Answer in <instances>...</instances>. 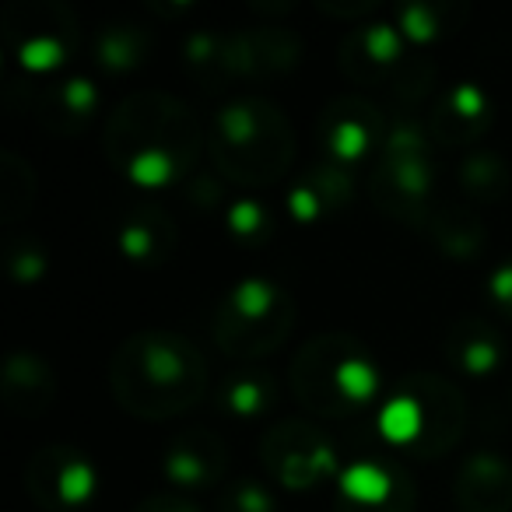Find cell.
Here are the masks:
<instances>
[{
	"label": "cell",
	"instance_id": "6da1fadb",
	"mask_svg": "<svg viewBox=\"0 0 512 512\" xmlns=\"http://www.w3.org/2000/svg\"><path fill=\"white\" fill-rule=\"evenodd\" d=\"M102 144L120 176L141 190H162L186 183L197 172L204 134L183 99L148 88L116 102L102 130Z\"/></svg>",
	"mask_w": 512,
	"mask_h": 512
},
{
	"label": "cell",
	"instance_id": "7a4b0ae2",
	"mask_svg": "<svg viewBox=\"0 0 512 512\" xmlns=\"http://www.w3.org/2000/svg\"><path fill=\"white\" fill-rule=\"evenodd\" d=\"M109 390L141 421L179 418L207 393V358L176 330H141L116 348Z\"/></svg>",
	"mask_w": 512,
	"mask_h": 512
},
{
	"label": "cell",
	"instance_id": "3957f363",
	"mask_svg": "<svg viewBox=\"0 0 512 512\" xmlns=\"http://www.w3.org/2000/svg\"><path fill=\"white\" fill-rule=\"evenodd\" d=\"M207 151L218 176H225L228 183L264 190L288 176L299 137L285 109L260 95H246L225 102L214 113Z\"/></svg>",
	"mask_w": 512,
	"mask_h": 512
},
{
	"label": "cell",
	"instance_id": "277c9868",
	"mask_svg": "<svg viewBox=\"0 0 512 512\" xmlns=\"http://www.w3.org/2000/svg\"><path fill=\"white\" fill-rule=\"evenodd\" d=\"M292 393L316 418H355L383 390L372 351L351 334H316L299 348L288 372Z\"/></svg>",
	"mask_w": 512,
	"mask_h": 512
},
{
	"label": "cell",
	"instance_id": "5b68a950",
	"mask_svg": "<svg viewBox=\"0 0 512 512\" xmlns=\"http://www.w3.org/2000/svg\"><path fill=\"white\" fill-rule=\"evenodd\" d=\"M467 432V400L439 372H407L379 407V435L418 460H439Z\"/></svg>",
	"mask_w": 512,
	"mask_h": 512
},
{
	"label": "cell",
	"instance_id": "8992f818",
	"mask_svg": "<svg viewBox=\"0 0 512 512\" xmlns=\"http://www.w3.org/2000/svg\"><path fill=\"white\" fill-rule=\"evenodd\" d=\"M299 309L288 288L271 278H242L214 309V344L235 362H260L292 337Z\"/></svg>",
	"mask_w": 512,
	"mask_h": 512
},
{
	"label": "cell",
	"instance_id": "52a82bcc",
	"mask_svg": "<svg viewBox=\"0 0 512 512\" xmlns=\"http://www.w3.org/2000/svg\"><path fill=\"white\" fill-rule=\"evenodd\" d=\"M344 78L365 88H383L400 102V109H414L435 88V60L414 53L400 36L397 25L369 22L351 29L337 50Z\"/></svg>",
	"mask_w": 512,
	"mask_h": 512
},
{
	"label": "cell",
	"instance_id": "ba28073f",
	"mask_svg": "<svg viewBox=\"0 0 512 512\" xmlns=\"http://www.w3.org/2000/svg\"><path fill=\"white\" fill-rule=\"evenodd\" d=\"M0 36L29 78L64 67L81 46V25L64 0H15L0 15Z\"/></svg>",
	"mask_w": 512,
	"mask_h": 512
},
{
	"label": "cell",
	"instance_id": "9c48e42d",
	"mask_svg": "<svg viewBox=\"0 0 512 512\" xmlns=\"http://www.w3.org/2000/svg\"><path fill=\"white\" fill-rule=\"evenodd\" d=\"M260 460L267 474L288 491H309L330 477H341V456L334 442L316 425L299 418L267 428V435L260 439Z\"/></svg>",
	"mask_w": 512,
	"mask_h": 512
},
{
	"label": "cell",
	"instance_id": "30bf717a",
	"mask_svg": "<svg viewBox=\"0 0 512 512\" xmlns=\"http://www.w3.org/2000/svg\"><path fill=\"white\" fill-rule=\"evenodd\" d=\"M99 474L88 453L67 442H53L25 463V491L43 512H78L95 498Z\"/></svg>",
	"mask_w": 512,
	"mask_h": 512
},
{
	"label": "cell",
	"instance_id": "8fae6325",
	"mask_svg": "<svg viewBox=\"0 0 512 512\" xmlns=\"http://www.w3.org/2000/svg\"><path fill=\"white\" fill-rule=\"evenodd\" d=\"M418 488L404 463L390 456H362L337 477L334 512H414Z\"/></svg>",
	"mask_w": 512,
	"mask_h": 512
},
{
	"label": "cell",
	"instance_id": "7c38bea8",
	"mask_svg": "<svg viewBox=\"0 0 512 512\" xmlns=\"http://www.w3.org/2000/svg\"><path fill=\"white\" fill-rule=\"evenodd\" d=\"M386 120L379 113L376 102L362 99V95H337L323 106L320 120H316V141L327 162H337L344 169L355 172L365 158L383 144Z\"/></svg>",
	"mask_w": 512,
	"mask_h": 512
},
{
	"label": "cell",
	"instance_id": "4fadbf2b",
	"mask_svg": "<svg viewBox=\"0 0 512 512\" xmlns=\"http://www.w3.org/2000/svg\"><path fill=\"white\" fill-rule=\"evenodd\" d=\"M435 197L432 158H376L369 169V200L379 214L404 225H428Z\"/></svg>",
	"mask_w": 512,
	"mask_h": 512
},
{
	"label": "cell",
	"instance_id": "5bb4252c",
	"mask_svg": "<svg viewBox=\"0 0 512 512\" xmlns=\"http://www.w3.org/2000/svg\"><path fill=\"white\" fill-rule=\"evenodd\" d=\"M299 60H302V39L288 29L260 25V29L225 32V64H228V85L232 88L249 85V81L285 78Z\"/></svg>",
	"mask_w": 512,
	"mask_h": 512
},
{
	"label": "cell",
	"instance_id": "9a60e30c",
	"mask_svg": "<svg viewBox=\"0 0 512 512\" xmlns=\"http://www.w3.org/2000/svg\"><path fill=\"white\" fill-rule=\"evenodd\" d=\"M25 109L43 130L60 137H78L99 113V85L88 78H57V81H29Z\"/></svg>",
	"mask_w": 512,
	"mask_h": 512
},
{
	"label": "cell",
	"instance_id": "2e32d148",
	"mask_svg": "<svg viewBox=\"0 0 512 512\" xmlns=\"http://www.w3.org/2000/svg\"><path fill=\"white\" fill-rule=\"evenodd\" d=\"M495 123V102L474 81H460V85L446 88L435 99L432 113H428V130L432 141L442 148H467L477 144Z\"/></svg>",
	"mask_w": 512,
	"mask_h": 512
},
{
	"label": "cell",
	"instance_id": "e0dca14e",
	"mask_svg": "<svg viewBox=\"0 0 512 512\" xmlns=\"http://www.w3.org/2000/svg\"><path fill=\"white\" fill-rule=\"evenodd\" d=\"M162 474L176 488H211L228 474V446L211 428H183L165 442Z\"/></svg>",
	"mask_w": 512,
	"mask_h": 512
},
{
	"label": "cell",
	"instance_id": "ac0fdd59",
	"mask_svg": "<svg viewBox=\"0 0 512 512\" xmlns=\"http://www.w3.org/2000/svg\"><path fill=\"white\" fill-rule=\"evenodd\" d=\"M351 200H355V172L320 158V162L309 165L306 176L288 190L285 214H288V221L309 228V225H320L330 214L344 211Z\"/></svg>",
	"mask_w": 512,
	"mask_h": 512
},
{
	"label": "cell",
	"instance_id": "d6986e66",
	"mask_svg": "<svg viewBox=\"0 0 512 512\" xmlns=\"http://www.w3.org/2000/svg\"><path fill=\"white\" fill-rule=\"evenodd\" d=\"M456 512H512V460L495 449H477L453 477Z\"/></svg>",
	"mask_w": 512,
	"mask_h": 512
},
{
	"label": "cell",
	"instance_id": "ffe728a7",
	"mask_svg": "<svg viewBox=\"0 0 512 512\" xmlns=\"http://www.w3.org/2000/svg\"><path fill=\"white\" fill-rule=\"evenodd\" d=\"M57 400V372L36 351H11L0 365V404L15 418H43Z\"/></svg>",
	"mask_w": 512,
	"mask_h": 512
},
{
	"label": "cell",
	"instance_id": "44dd1931",
	"mask_svg": "<svg viewBox=\"0 0 512 512\" xmlns=\"http://www.w3.org/2000/svg\"><path fill=\"white\" fill-rule=\"evenodd\" d=\"M116 249L137 267H158L165 264L176 249V221L155 200H141L134 204L113 228Z\"/></svg>",
	"mask_w": 512,
	"mask_h": 512
},
{
	"label": "cell",
	"instance_id": "7402d4cb",
	"mask_svg": "<svg viewBox=\"0 0 512 512\" xmlns=\"http://www.w3.org/2000/svg\"><path fill=\"white\" fill-rule=\"evenodd\" d=\"M442 355L463 376H491L502 369L509 348H505V337L488 320L463 313L449 323L446 337H442Z\"/></svg>",
	"mask_w": 512,
	"mask_h": 512
},
{
	"label": "cell",
	"instance_id": "603a6c76",
	"mask_svg": "<svg viewBox=\"0 0 512 512\" xmlns=\"http://www.w3.org/2000/svg\"><path fill=\"white\" fill-rule=\"evenodd\" d=\"M274 407H278V379L256 365L232 369L214 390V411L239 421V425L267 418V414H274Z\"/></svg>",
	"mask_w": 512,
	"mask_h": 512
},
{
	"label": "cell",
	"instance_id": "cb8c5ba5",
	"mask_svg": "<svg viewBox=\"0 0 512 512\" xmlns=\"http://www.w3.org/2000/svg\"><path fill=\"white\" fill-rule=\"evenodd\" d=\"M432 246L442 256L456 260V264H474L488 249V228H484L481 214L467 204H442L432 211L425 225Z\"/></svg>",
	"mask_w": 512,
	"mask_h": 512
},
{
	"label": "cell",
	"instance_id": "d4e9b609",
	"mask_svg": "<svg viewBox=\"0 0 512 512\" xmlns=\"http://www.w3.org/2000/svg\"><path fill=\"white\" fill-rule=\"evenodd\" d=\"M470 8L460 0H407L393 8V25L411 46H432L460 32Z\"/></svg>",
	"mask_w": 512,
	"mask_h": 512
},
{
	"label": "cell",
	"instance_id": "484cf974",
	"mask_svg": "<svg viewBox=\"0 0 512 512\" xmlns=\"http://www.w3.org/2000/svg\"><path fill=\"white\" fill-rule=\"evenodd\" d=\"M151 53V32L134 22H106L92 36V60L102 74H134L137 67L148 64Z\"/></svg>",
	"mask_w": 512,
	"mask_h": 512
},
{
	"label": "cell",
	"instance_id": "4316f807",
	"mask_svg": "<svg viewBox=\"0 0 512 512\" xmlns=\"http://www.w3.org/2000/svg\"><path fill=\"white\" fill-rule=\"evenodd\" d=\"M183 67L204 92H228L225 32H193L183 43Z\"/></svg>",
	"mask_w": 512,
	"mask_h": 512
},
{
	"label": "cell",
	"instance_id": "83f0119b",
	"mask_svg": "<svg viewBox=\"0 0 512 512\" xmlns=\"http://www.w3.org/2000/svg\"><path fill=\"white\" fill-rule=\"evenodd\" d=\"M456 179H460L463 197H470L474 204H498L512 186L509 165L495 151H470L460 162Z\"/></svg>",
	"mask_w": 512,
	"mask_h": 512
},
{
	"label": "cell",
	"instance_id": "f1b7e54d",
	"mask_svg": "<svg viewBox=\"0 0 512 512\" xmlns=\"http://www.w3.org/2000/svg\"><path fill=\"white\" fill-rule=\"evenodd\" d=\"M36 204V172L15 151H0V221L15 225Z\"/></svg>",
	"mask_w": 512,
	"mask_h": 512
},
{
	"label": "cell",
	"instance_id": "f546056e",
	"mask_svg": "<svg viewBox=\"0 0 512 512\" xmlns=\"http://www.w3.org/2000/svg\"><path fill=\"white\" fill-rule=\"evenodd\" d=\"M432 130L414 116V109H400L393 120H386V134L376 158H432Z\"/></svg>",
	"mask_w": 512,
	"mask_h": 512
},
{
	"label": "cell",
	"instance_id": "4dcf8cb0",
	"mask_svg": "<svg viewBox=\"0 0 512 512\" xmlns=\"http://www.w3.org/2000/svg\"><path fill=\"white\" fill-rule=\"evenodd\" d=\"M225 232L232 235L239 246H264L267 239L274 235V214L264 200L256 197H235L228 200L225 207Z\"/></svg>",
	"mask_w": 512,
	"mask_h": 512
},
{
	"label": "cell",
	"instance_id": "1f68e13d",
	"mask_svg": "<svg viewBox=\"0 0 512 512\" xmlns=\"http://www.w3.org/2000/svg\"><path fill=\"white\" fill-rule=\"evenodd\" d=\"M4 267H8L15 285H39L50 274V249L36 239V235H15L4 246Z\"/></svg>",
	"mask_w": 512,
	"mask_h": 512
},
{
	"label": "cell",
	"instance_id": "d6a6232c",
	"mask_svg": "<svg viewBox=\"0 0 512 512\" xmlns=\"http://www.w3.org/2000/svg\"><path fill=\"white\" fill-rule=\"evenodd\" d=\"M218 512H278V498L256 477H235L218 495Z\"/></svg>",
	"mask_w": 512,
	"mask_h": 512
},
{
	"label": "cell",
	"instance_id": "836d02e7",
	"mask_svg": "<svg viewBox=\"0 0 512 512\" xmlns=\"http://www.w3.org/2000/svg\"><path fill=\"white\" fill-rule=\"evenodd\" d=\"M183 193H186V204L197 207V211H221L225 214V207H228L218 176H207V172H193V176L183 183Z\"/></svg>",
	"mask_w": 512,
	"mask_h": 512
},
{
	"label": "cell",
	"instance_id": "e575fe53",
	"mask_svg": "<svg viewBox=\"0 0 512 512\" xmlns=\"http://www.w3.org/2000/svg\"><path fill=\"white\" fill-rule=\"evenodd\" d=\"M488 302L512 323V256L505 264H498L488 278Z\"/></svg>",
	"mask_w": 512,
	"mask_h": 512
},
{
	"label": "cell",
	"instance_id": "d590c367",
	"mask_svg": "<svg viewBox=\"0 0 512 512\" xmlns=\"http://www.w3.org/2000/svg\"><path fill=\"white\" fill-rule=\"evenodd\" d=\"M316 8L330 18L351 22V18H365V15H372V11H379V0H316Z\"/></svg>",
	"mask_w": 512,
	"mask_h": 512
},
{
	"label": "cell",
	"instance_id": "8d00e7d4",
	"mask_svg": "<svg viewBox=\"0 0 512 512\" xmlns=\"http://www.w3.org/2000/svg\"><path fill=\"white\" fill-rule=\"evenodd\" d=\"M134 512H200V509L183 495H151L144 502H137Z\"/></svg>",
	"mask_w": 512,
	"mask_h": 512
},
{
	"label": "cell",
	"instance_id": "74e56055",
	"mask_svg": "<svg viewBox=\"0 0 512 512\" xmlns=\"http://www.w3.org/2000/svg\"><path fill=\"white\" fill-rule=\"evenodd\" d=\"M249 11H256V15H288L292 4H256V0H249Z\"/></svg>",
	"mask_w": 512,
	"mask_h": 512
}]
</instances>
